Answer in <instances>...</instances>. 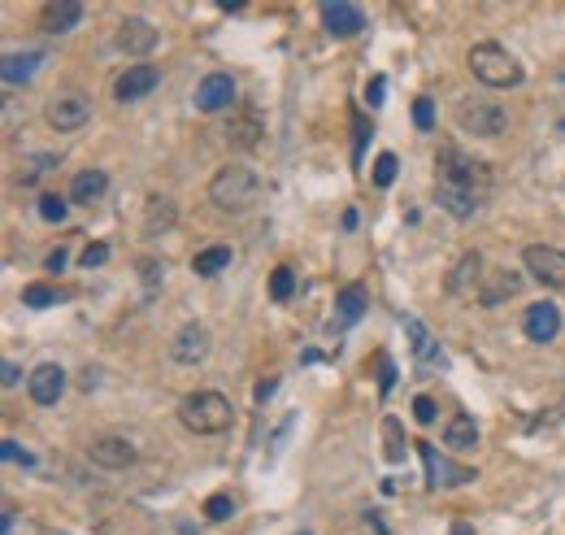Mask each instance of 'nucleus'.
<instances>
[{
    "instance_id": "f257e3e1",
    "label": "nucleus",
    "mask_w": 565,
    "mask_h": 535,
    "mask_svg": "<svg viewBox=\"0 0 565 535\" xmlns=\"http://www.w3.org/2000/svg\"><path fill=\"white\" fill-rule=\"evenodd\" d=\"M435 196L452 218H470L483 205V196L492 192V170L474 157H461L457 148H439L435 157Z\"/></svg>"
},
{
    "instance_id": "f03ea898",
    "label": "nucleus",
    "mask_w": 565,
    "mask_h": 535,
    "mask_svg": "<svg viewBox=\"0 0 565 535\" xmlns=\"http://www.w3.org/2000/svg\"><path fill=\"white\" fill-rule=\"evenodd\" d=\"M470 74L479 83L487 87H496V92H505V87H518L522 83V66H518V57L509 53V48H500V44H474L470 48Z\"/></svg>"
},
{
    "instance_id": "7ed1b4c3",
    "label": "nucleus",
    "mask_w": 565,
    "mask_h": 535,
    "mask_svg": "<svg viewBox=\"0 0 565 535\" xmlns=\"http://www.w3.org/2000/svg\"><path fill=\"white\" fill-rule=\"evenodd\" d=\"M257 192H261V183H257V174L248 166H222L218 174H213V183H209V201L218 209H226V214L248 209L257 201Z\"/></svg>"
},
{
    "instance_id": "20e7f679",
    "label": "nucleus",
    "mask_w": 565,
    "mask_h": 535,
    "mask_svg": "<svg viewBox=\"0 0 565 535\" xmlns=\"http://www.w3.org/2000/svg\"><path fill=\"white\" fill-rule=\"evenodd\" d=\"M179 422L196 435H218L231 427V401L222 392H192L179 405Z\"/></svg>"
},
{
    "instance_id": "39448f33",
    "label": "nucleus",
    "mask_w": 565,
    "mask_h": 535,
    "mask_svg": "<svg viewBox=\"0 0 565 535\" xmlns=\"http://www.w3.org/2000/svg\"><path fill=\"white\" fill-rule=\"evenodd\" d=\"M457 122H461V131H470V135H500L509 127V114H505V105H496V101H466L457 109Z\"/></svg>"
},
{
    "instance_id": "423d86ee",
    "label": "nucleus",
    "mask_w": 565,
    "mask_h": 535,
    "mask_svg": "<svg viewBox=\"0 0 565 535\" xmlns=\"http://www.w3.org/2000/svg\"><path fill=\"white\" fill-rule=\"evenodd\" d=\"M522 266L531 270V279H539L544 288H565V253L552 244H531L522 248Z\"/></svg>"
},
{
    "instance_id": "0eeeda50",
    "label": "nucleus",
    "mask_w": 565,
    "mask_h": 535,
    "mask_svg": "<svg viewBox=\"0 0 565 535\" xmlns=\"http://www.w3.org/2000/svg\"><path fill=\"white\" fill-rule=\"evenodd\" d=\"M44 118L53 131H79V127H87V118H92V105H87V96L66 92V96H53V101H48Z\"/></svg>"
},
{
    "instance_id": "6e6552de",
    "label": "nucleus",
    "mask_w": 565,
    "mask_h": 535,
    "mask_svg": "<svg viewBox=\"0 0 565 535\" xmlns=\"http://www.w3.org/2000/svg\"><path fill=\"white\" fill-rule=\"evenodd\" d=\"M418 453H422V462H426V479H431V488H461V483L479 479L474 470L452 466L448 457H439V453H435V444H426V440H418Z\"/></svg>"
},
{
    "instance_id": "1a4fd4ad",
    "label": "nucleus",
    "mask_w": 565,
    "mask_h": 535,
    "mask_svg": "<svg viewBox=\"0 0 565 535\" xmlns=\"http://www.w3.org/2000/svg\"><path fill=\"white\" fill-rule=\"evenodd\" d=\"M161 83V70L157 66H148V61H140V66H127L118 74V83H113V96L118 101H144L148 92Z\"/></svg>"
},
{
    "instance_id": "9d476101",
    "label": "nucleus",
    "mask_w": 565,
    "mask_h": 535,
    "mask_svg": "<svg viewBox=\"0 0 565 535\" xmlns=\"http://www.w3.org/2000/svg\"><path fill=\"white\" fill-rule=\"evenodd\" d=\"M27 392H31V401H35V405H57V401H61V392H66V370H61L57 362L35 366V370H31V379H27Z\"/></svg>"
},
{
    "instance_id": "9b49d317",
    "label": "nucleus",
    "mask_w": 565,
    "mask_h": 535,
    "mask_svg": "<svg viewBox=\"0 0 565 535\" xmlns=\"http://www.w3.org/2000/svg\"><path fill=\"white\" fill-rule=\"evenodd\" d=\"M322 22H326V31H331L335 40H353V35L366 27V14H361L357 5H348V0H326Z\"/></svg>"
},
{
    "instance_id": "f8f14e48",
    "label": "nucleus",
    "mask_w": 565,
    "mask_h": 535,
    "mask_svg": "<svg viewBox=\"0 0 565 535\" xmlns=\"http://www.w3.org/2000/svg\"><path fill=\"white\" fill-rule=\"evenodd\" d=\"M235 101V79L231 74H209V79H200L196 87V109L200 114H222V109H231Z\"/></svg>"
},
{
    "instance_id": "ddd939ff",
    "label": "nucleus",
    "mask_w": 565,
    "mask_h": 535,
    "mask_svg": "<svg viewBox=\"0 0 565 535\" xmlns=\"http://www.w3.org/2000/svg\"><path fill=\"white\" fill-rule=\"evenodd\" d=\"M87 457L105 470H122V466L135 462V444L122 440V435H100V440L87 444Z\"/></svg>"
},
{
    "instance_id": "4468645a",
    "label": "nucleus",
    "mask_w": 565,
    "mask_h": 535,
    "mask_svg": "<svg viewBox=\"0 0 565 535\" xmlns=\"http://www.w3.org/2000/svg\"><path fill=\"white\" fill-rule=\"evenodd\" d=\"M522 331H526V340H535V344L557 340V331H561V314H557V305H548V301L531 305V309H526V318H522Z\"/></svg>"
},
{
    "instance_id": "2eb2a0df",
    "label": "nucleus",
    "mask_w": 565,
    "mask_h": 535,
    "mask_svg": "<svg viewBox=\"0 0 565 535\" xmlns=\"http://www.w3.org/2000/svg\"><path fill=\"white\" fill-rule=\"evenodd\" d=\"M209 357V327H200V322H187L179 331V340H174V362L183 366H196Z\"/></svg>"
},
{
    "instance_id": "dca6fc26",
    "label": "nucleus",
    "mask_w": 565,
    "mask_h": 535,
    "mask_svg": "<svg viewBox=\"0 0 565 535\" xmlns=\"http://www.w3.org/2000/svg\"><path fill=\"white\" fill-rule=\"evenodd\" d=\"M153 44H157V27H148L144 18H127V22H122V31H118V48H122V53L144 57V53H153Z\"/></svg>"
},
{
    "instance_id": "f3484780",
    "label": "nucleus",
    "mask_w": 565,
    "mask_h": 535,
    "mask_svg": "<svg viewBox=\"0 0 565 535\" xmlns=\"http://www.w3.org/2000/svg\"><path fill=\"white\" fill-rule=\"evenodd\" d=\"M44 31H53V35H66L74 31L83 22V5L79 0H57V5H44Z\"/></svg>"
},
{
    "instance_id": "a211bd4d",
    "label": "nucleus",
    "mask_w": 565,
    "mask_h": 535,
    "mask_svg": "<svg viewBox=\"0 0 565 535\" xmlns=\"http://www.w3.org/2000/svg\"><path fill=\"white\" fill-rule=\"evenodd\" d=\"M444 444L457 453H470L474 444H479V422H474L470 414H452L448 427H444Z\"/></svg>"
},
{
    "instance_id": "6ab92c4d",
    "label": "nucleus",
    "mask_w": 565,
    "mask_h": 535,
    "mask_svg": "<svg viewBox=\"0 0 565 535\" xmlns=\"http://www.w3.org/2000/svg\"><path fill=\"white\" fill-rule=\"evenodd\" d=\"M109 188V179H105V170H79L74 174V183H70V201H79V205H92L100 192Z\"/></svg>"
},
{
    "instance_id": "aec40b11",
    "label": "nucleus",
    "mask_w": 565,
    "mask_h": 535,
    "mask_svg": "<svg viewBox=\"0 0 565 535\" xmlns=\"http://www.w3.org/2000/svg\"><path fill=\"white\" fill-rule=\"evenodd\" d=\"M366 314V288H344L339 292V301H335V318H339V327H353V322Z\"/></svg>"
},
{
    "instance_id": "412c9836",
    "label": "nucleus",
    "mask_w": 565,
    "mask_h": 535,
    "mask_svg": "<svg viewBox=\"0 0 565 535\" xmlns=\"http://www.w3.org/2000/svg\"><path fill=\"white\" fill-rule=\"evenodd\" d=\"M226 266H231V248H226V244L200 248V253L192 257V270H196L200 279H213V275H218V270H226Z\"/></svg>"
},
{
    "instance_id": "4be33fe9",
    "label": "nucleus",
    "mask_w": 565,
    "mask_h": 535,
    "mask_svg": "<svg viewBox=\"0 0 565 535\" xmlns=\"http://www.w3.org/2000/svg\"><path fill=\"white\" fill-rule=\"evenodd\" d=\"M40 61H44V53H9V57H5V83H9V87L27 83Z\"/></svg>"
},
{
    "instance_id": "5701e85b",
    "label": "nucleus",
    "mask_w": 565,
    "mask_h": 535,
    "mask_svg": "<svg viewBox=\"0 0 565 535\" xmlns=\"http://www.w3.org/2000/svg\"><path fill=\"white\" fill-rule=\"evenodd\" d=\"M518 288H522V279L509 275V270H500V275H492V283H487V288L479 292V301H483V305H500L505 296H513Z\"/></svg>"
},
{
    "instance_id": "b1692460",
    "label": "nucleus",
    "mask_w": 565,
    "mask_h": 535,
    "mask_svg": "<svg viewBox=\"0 0 565 535\" xmlns=\"http://www.w3.org/2000/svg\"><path fill=\"white\" fill-rule=\"evenodd\" d=\"M483 275H487V270H483V257H479V253H466V257H461V266H457V275L448 279V288H452V292H466V283H470V279L479 283Z\"/></svg>"
},
{
    "instance_id": "393cba45",
    "label": "nucleus",
    "mask_w": 565,
    "mask_h": 535,
    "mask_svg": "<svg viewBox=\"0 0 565 535\" xmlns=\"http://www.w3.org/2000/svg\"><path fill=\"white\" fill-rule=\"evenodd\" d=\"M405 327H409V335H413V353H418L422 370H431V366H439V362H444V357H439V353H431V335L422 331V322H413V318H409Z\"/></svg>"
},
{
    "instance_id": "a878e982",
    "label": "nucleus",
    "mask_w": 565,
    "mask_h": 535,
    "mask_svg": "<svg viewBox=\"0 0 565 535\" xmlns=\"http://www.w3.org/2000/svg\"><path fill=\"white\" fill-rule=\"evenodd\" d=\"M292 292H296V270L292 266H274L270 296H274V301H292Z\"/></svg>"
},
{
    "instance_id": "bb28decb",
    "label": "nucleus",
    "mask_w": 565,
    "mask_h": 535,
    "mask_svg": "<svg viewBox=\"0 0 565 535\" xmlns=\"http://www.w3.org/2000/svg\"><path fill=\"white\" fill-rule=\"evenodd\" d=\"M22 305L48 309V305H57V292L48 288V283H27V288H22Z\"/></svg>"
},
{
    "instance_id": "cd10ccee",
    "label": "nucleus",
    "mask_w": 565,
    "mask_h": 535,
    "mask_svg": "<svg viewBox=\"0 0 565 535\" xmlns=\"http://www.w3.org/2000/svg\"><path fill=\"white\" fill-rule=\"evenodd\" d=\"M231 514H235V501H231L226 492H213L209 501H205V518H209V522H226Z\"/></svg>"
},
{
    "instance_id": "c85d7f7f",
    "label": "nucleus",
    "mask_w": 565,
    "mask_h": 535,
    "mask_svg": "<svg viewBox=\"0 0 565 535\" xmlns=\"http://www.w3.org/2000/svg\"><path fill=\"white\" fill-rule=\"evenodd\" d=\"M396 153H379V161H374V183H379V188H392L396 183Z\"/></svg>"
},
{
    "instance_id": "c756f323",
    "label": "nucleus",
    "mask_w": 565,
    "mask_h": 535,
    "mask_svg": "<svg viewBox=\"0 0 565 535\" xmlns=\"http://www.w3.org/2000/svg\"><path fill=\"white\" fill-rule=\"evenodd\" d=\"M413 122H418V131H435V101L431 96H418V101H413Z\"/></svg>"
},
{
    "instance_id": "7c9ffc66",
    "label": "nucleus",
    "mask_w": 565,
    "mask_h": 535,
    "mask_svg": "<svg viewBox=\"0 0 565 535\" xmlns=\"http://www.w3.org/2000/svg\"><path fill=\"white\" fill-rule=\"evenodd\" d=\"M66 201H61V196H53V192H48V196H40V218L44 222H66Z\"/></svg>"
},
{
    "instance_id": "2f4dec72",
    "label": "nucleus",
    "mask_w": 565,
    "mask_h": 535,
    "mask_svg": "<svg viewBox=\"0 0 565 535\" xmlns=\"http://www.w3.org/2000/svg\"><path fill=\"white\" fill-rule=\"evenodd\" d=\"M383 92H387V79H383V74H374V79L366 83V105H370V109H379V105L387 101Z\"/></svg>"
},
{
    "instance_id": "473e14b6",
    "label": "nucleus",
    "mask_w": 565,
    "mask_h": 535,
    "mask_svg": "<svg viewBox=\"0 0 565 535\" xmlns=\"http://www.w3.org/2000/svg\"><path fill=\"white\" fill-rule=\"evenodd\" d=\"M0 457H5V462H18V466H35V457H31V453H22L14 440L0 444Z\"/></svg>"
},
{
    "instance_id": "72a5a7b5",
    "label": "nucleus",
    "mask_w": 565,
    "mask_h": 535,
    "mask_svg": "<svg viewBox=\"0 0 565 535\" xmlns=\"http://www.w3.org/2000/svg\"><path fill=\"white\" fill-rule=\"evenodd\" d=\"M105 261H109V248H105V244H87V248H83V266H87V270H92V266H105Z\"/></svg>"
},
{
    "instance_id": "f704fd0d",
    "label": "nucleus",
    "mask_w": 565,
    "mask_h": 535,
    "mask_svg": "<svg viewBox=\"0 0 565 535\" xmlns=\"http://www.w3.org/2000/svg\"><path fill=\"white\" fill-rule=\"evenodd\" d=\"M413 418H418V422H435V401H431V396H418V401H413Z\"/></svg>"
},
{
    "instance_id": "c9c22d12",
    "label": "nucleus",
    "mask_w": 565,
    "mask_h": 535,
    "mask_svg": "<svg viewBox=\"0 0 565 535\" xmlns=\"http://www.w3.org/2000/svg\"><path fill=\"white\" fill-rule=\"evenodd\" d=\"M392 379H396V370H392V362L387 357H379V383H383V392L392 388Z\"/></svg>"
},
{
    "instance_id": "e433bc0d",
    "label": "nucleus",
    "mask_w": 565,
    "mask_h": 535,
    "mask_svg": "<svg viewBox=\"0 0 565 535\" xmlns=\"http://www.w3.org/2000/svg\"><path fill=\"white\" fill-rule=\"evenodd\" d=\"M66 266V248H53V253H48V270H61Z\"/></svg>"
},
{
    "instance_id": "4c0bfd02",
    "label": "nucleus",
    "mask_w": 565,
    "mask_h": 535,
    "mask_svg": "<svg viewBox=\"0 0 565 535\" xmlns=\"http://www.w3.org/2000/svg\"><path fill=\"white\" fill-rule=\"evenodd\" d=\"M0 383H5V388H14V383H18V366L14 362H5V379H0Z\"/></svg>"
},
{
    "instance_id": "58836bf2",
    "label": "nucleus",
    "mask_w": 565,
    "mask_h": 535,
    "mask_svg": "<svg viewBox=\"0 0 565 535\" xmlns=\"http://www.w3.org/2000/svg\"><path fill=\"white\" fill-rule=\"evenodd\" d=\"M452 535H474V531L466 527V522H457V527H452Z\"/></svg>"
},
{
    "instance_id": "ea45409f",
    "label": "nucleus",
    "mask_w": 565,
    "mask_h": 535,
    "mask_svg": "<svg viewBox=\"0 0 565 535\" xmlns=\"http://www.w3.org/2000/svg\"><path fill=\"white\" fill-rule=\"evenodd\" d=\"M183 535H192V527H183Z\"/></svg>"
}]
</instances>
